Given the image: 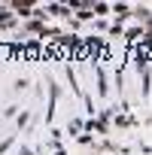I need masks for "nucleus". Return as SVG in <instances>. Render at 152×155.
<instances>
[{
  "label": "nucleus",
  "instance_id": "f257e3e1",
  "mask_svg": "<svg viewBox=\"0 0 152 155\" xmlns=\"http://www.w3.org/2000/svg\"><path fill=\"white\" fill-rule=\"evenodd\" d=\"M21 155H31V149H21Z\"/></svg>",
  "mask_w": 152,
  "mask_h": 155
}]
</instances>
